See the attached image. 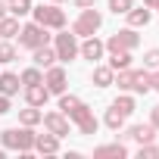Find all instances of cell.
<instances>
[{"instance_id":"cell-32","label":"cell","mask_w":159,"mask_h":159,"mask_svg":"<svg viewBox=\"0 0 159 159\" xmlns=\"http://www.w3.org/2000/svg\"><path fill=\"white\" fill-rule=\"evenodd\" d=\"M150 125L159 131V106H153V116H150Z\"/></svg>"},{"instance_id":"cell-31","label":"cell","mask_w":159,"mask_h":159,"mask_svg":"<svg viewBox=\"0 0 159 159\" xmlns=\"http://www.w3.org/2000/svg\"><path fill=\"white\" fill-rule=\"evenodd\" d=\"M3 112H10V97L0 94V116H3Z\"/></svg>"},{"instance_id":"cell-6","label":"cell","mask_w":159,"mask_h":159,"mask_svg":"<svg viewBox=\"0 0 159 159\" xmlns=\"http://www.w3.org/2000/svg\"><path fill=\"white\" fill-rule=\"evenodd\" d=\"M31 13H34V22L44 28H56V31L66 28V13L59 7H31Z\"/></svg>"},{"instance_id":"cell-37","label":"cell","mask_w":159,"mask_h":159,"mask_svg":"<svg viewBox=\"0 0 159 159\" xmlns=\"http://www.w3.org/2000/svg\"><path fill=\"white\" fill-rule=\"evenodd\" d=\"M0 159H3V150H0Z\"/></svg>"},{"instance_id":"cell-16","label":"cell","mask_w":159,"mask_h":159,"mask_svg":"<svg viewBox=\"0 0 159 159\" xmlns=\"http://www.w3.org/2000/svg\"><path fill=\"white\" fill-rule=\"evenodd\" d=\"M125 137H131V140H137V143H153L156 128H153V125H131Z\"/></svg>"},{"instance_id":"cell-7","label":"cell","mask_w":159,"mask_h":159,"mask_svg":"<svg viewBox=\"0 0 159 159\" xmlns=\"http://www.w3.org/2000/svg\"><path fill=\"white\" fill-rule=\"evenodd\" d=\"M140 44V38L134 34V28H125V31H116L109 41H106V50L116 53V50H134Z\"/></svg>"},{"instance_id":"cell-5","label":"cell","mask_w":159,"mask_h":159,"mask_svg":"<svg viewBox=\"0 0 159 159\" xmlns=\"http://www.w3.org/2000/svg\"><path fill=\"white\" fill-rule=\"evenodd\" d=\"M100 25H103V16H100L94 7H88V10H81V16L75 19L72 34H75V38H91V34H94Z\"/></svg>"},{"instance_id":"cell-2","label":"cell","mask_w":159,"mask_h":159,"mask_svg":"<svg viewBox=\"0 0 159 159\" xmlns=\"http://www.w3.org/2000/svg\"><path fill=\"white\" fill-rule=\"evenodd\" d=\"M0 140H3V147H10V150H19L22 156H28V153L34 150V131H31L28 125L0 131Z\"/></svg>"},{"instance_id":"cell-22","label":"cell","mask_w":159,"mask_h":159,"mask_svg":"<svg viewBox=\"0 0 159 159\" xmlns=\"http://www.w3.org/2000/svg\"><path fill=\"white\" fill-rule=\"evenodd\" d=\"M41 116H44V112H41L38 106H28V109H22V112H19V122H22V125H28V128H34V125L41 122Z\"/></svg>"},{"instance_id":"cell-33","label":"cell","mask_w":159,"mask_h":159,"mask_svg":"<svg viewBox=\"0 0 159 159\" xmlns=\"http://www.w3.org/2000/svg\"><path fill=\"white\" fill-rule=\"evenodd\" d=\"M150 88H153V91H159V69L150 75Z\"/></svg>"},{"instance_id":"cell-13","label":"cell","mask_w":159,"mask_h":159,"mask_svg":"<svg viewBox=\"0 0 159 159\" xmlns=\"http://www.w3.org/2000/svg\"><path fill=\"white\" fill-rule=\"evenodd\" d=\"M47 97H50V91L44 88V81H41V84H28V88H25V103H28V106H44V103H47Z\"/></svg>"},{"instance_id":"cell-38","label":"cell","mask_w":159,"mask_h":159,"mask_svg":"<svg viewBox=\"0 0 159 159\" xmlns=\"http://www.w3.org/2000/svg\"><path fill=\"white\" fill-rule=\"evenodd\" d=\"M56 3H59V0H56Z\"/></svg>"},{"instance_id":"cell-14","label":"cell","mask_w":159,"mask_h":159,"mask_svg":"<svg viewBox=\"0 0 159 159\" xmlns=\"http://www.w3.org/2000/svg\"><path fill=\"white\" fill-rule=\"evenodd\" d=\"M128 156V147L125 143H106V147H97L94 150V159H125Z\"/></svg>"},{"instance_id":"cell-25","label":"cell","mask_w":159,"mask_h":159,"mask_svg":"<svg viewBox=\"0 0 159 159\" xmlns=\"http://www.w3.org/2000/svg\"><path fill=\"white\" fill-rule=\"evenodd\" d=\"M10 13L19 19V16H25V13H31V0H13L10 3Z\"/></svg>"},{"instance_id":"cell-28","label":"cell","mask_w":159,"mask_h":159,"mask_svg":"<svg viewBox=\"0 0 159 159\" xmlns=\"http://www.w3.org/2000/svg\"><path fill=\"white\" fill-rule=\"evenodd\" d=\"M143 66L147 69H159V47H153V50L143 53Z\"/></svg>"},{"instance_id":"cell-17","label":"cell","mask_w":159,"mask_h":159,"mask_svg":"<svg viewBox=\"0 0 159 159\" xmlns=\"http://www.w3.org/2000/svg\"><path fill=\"white\" fill-rule=\"evenodd\" d=\"M19 75H13V72H0V94H7V97H13V94H19Z\"/></svg>"},{"instance_id":"cell-8","label":"cell","mask_w":159,"mask_h":159,"mask_svg":"<svg viewBox=\"0 0 159 159\" xmlns=\"http://www.w3.org/2000/svg\"><path fill=\"white\" fill-rule=\"evenodd\" d=\"M56 59H62V62H69V59H75L78 56V41H75V34H69V31H62V34H56Z\"/></svg>"},{"instance_id":"cell-1","label":"cell","mask_w":159,"mask_h":159,"mask_svg":"<svg viewBox=\"0 0 159 159\" xmlns=\"http://www.w3.org/2000/svg\"><path fill=\"white\" fill-rule=\"evenodd\" d=\"M59 112H62L69 122H75L81 134H97V119H94V112L78 100V97L59 94Z\"/></svg>"},{"instance_id":"cell-15","label":"cell","mask_w":159,"mask_h":159,"mask_svg":"<svg viewBox=\"0 0 159 159\" xmlns=\"http://www.w3.org/2000/svg\"><path fill=\"white\" fill-rule=\"evenodd\" d=\"M125 16H128V25H131V28H140V25H150L153 10H150V7H131Z\"/></svg>"},{"instance_id":"cell-11","label":"cell","mask_w":159,"mask_h":159,"mask_svg":"<svg viewBox=\"0 0 159 159\" xmlns=\"http://www.w3.org/2000/svg\"><path fill=\"white\" fill-rule=\"evenodd\" d=\"M103 50H106V44H103V41H97L94 34H91V38H84V44L78 47V53H81L84 59H91V62L103 59Z\"/></svg>"},{"instance_id":"cell-10","label":"cell","mask_w":159,"mask_h":159,"mask_svg":"<svg viewBox=\"0 0 159 159\" xmlns=\"http://www.w3.org/2000/svg\"><path fill=\"white\" fill-rule=\"evenodd\" d=\"M44 88L50 91V94H66V69H59V66H50L47 69V75H44Z\"/></svg>"},{"instance_id":"cell-39","label":"cell","mask_w":159,"mask_h":159,"mask_svg":"<svg viewBox=\"0 0 159 159\" xmlns=\"http://www.w3.org/2000/svg\"><path fill=\"white\" fill-rule=\"evenodd\" d=\"M156 10H159V7H156Z\"/></svg>"},{"instance_id":"cell-34","label":"cell","mask_w":159,"mask_h":159,"mask_svg":"<svg viewBox=\"0 0 159 159\" xmlns=\"http://www.w3.org/2000/svg\"><path fill=\"white\" fill-rule=\"evenodd\" d=\"M72 3H75V7H81V10H88V7L97 3V0H72Z\"/></svg>"},{"instance_id":"cell-30","label":"cell","mask_w":159,"mask_h":159,"mask_svg":"<svg viewBox=\"0 0 159 159\" xmlns=\"http://www.w3.org/2000/svg\"><path fill=\"white\" fill-rule=\"evenodd\" d=\"M159 156V147H153V143H140V159H156Z\"/></svg>"},{"instance_id":"cell-26","label":"cell","mask_w":159,"mask_h":159,"mask_svg":"<svg viewBox=\"0 0 159 159\" xmlns=\"http://www.w3.org/2000/svg\"><path fill=\"white\" fill-rule=\"evenodd\" d=\"M19 53H16V47L10 44V41H3V44H0V62H13Z\"/></svg>"},{"instance_id":"cell-23","label":"cell","mask_w":159,"mask_h":159,"mask_svg":"<svg viewBox=\"0 0 159 159\" xmlns=\"http://www.w3.org/2000/svg\"><path fill=\"white\" fill-rule=\"evenodd\" d=\"M19 81H22L25 88H28V84H41V81H44V75H41L38 66H31V69H25V72L19 75Z\"/></svg>"},{"instance_id":"cell-19","label":"cell","mask_w":159,"mask_h":159,"mask_svg":"<svg viewBox=\"0 0 159 159\" xmlns=\"http://www.w3.org/2000/svg\"><path fill=\"white\" fill-rule=\"evenodd\" d=\"M109 69H112V72L131 69V50H116V53H109Z\"/></svg>"},{"instance_id":"cell-18","label":"cell","mask_w":159,"mask_h":159,"mask_svg":"<svg viewBox=\"0 0 159 159\" xmlns=\"http://www.w3.org/2000/svg\"><path fill=\"white\" fill-rule=\"evenodd\" d=\"M53 62H56V50H50L47 44L34 50V66H38V69H50Z\"/></svg>"},{"instance_id":"cell-20","label":"cell","mask_w":159,"mask_h":159,"mask_svg":"<svg viewBox=\"0 0 159 159\" xmlns=\"http://www.w3.org/2000/svg\"><path fill=\"white\" fill-rule=\"evenodd\" d=\"M16 34H19V19H16V16H3V19H0V38L10 41V38H16Z\"/></svg>"},{"instance_id":"cell-9","label":"cell","mask_w":159,"mask_h":159,"mask_svg":"<svg viewBox=\"0 0 159 159\" xmlns=\"http://www.w3.org/2000/svg\"><path fill=\"white\" fill-rule=\"evenodd\" d=\"M41 122H44V128H47L50 134H56V137L72 134V125H69V119H66L62 112H47V116H41Z\"/></svg>"},{"instance_id":"cell-36","label":"cell","mask_w":159,"mask_h":159,"mask_svg":"<svg viewBox=\"0 0 159 159\" xmlns=\"http://www.w3.org/2000/svg\"><path fill=\"white\" fill-rule=\"evenodd\" d=\"M143 7H150V10H156V7H159V0H143Z\"/></svg>"},{"instance_id":"cell-27","label":"cell","mask_w":159,"mask_h":159,"mask_svg":"<svg viewBox=\"0 0 159 159\" xmlns=\"http://www.w3.org/2000/svg\"><path fill=\"white\" fill-rule=\"evenodd\" d=\"M112 106H116V109H119L122 116H131V112H134V100H131V97H119V100H116Z\"/></svg>"},{"instance_id":"cell-29","label":"cell","mask_w":159,"mask_h":159,"mask_svg":"<svg viewBox=\"0 0 159 159\" xmlns=\"http://www.w3.org/2000/svg\"><path fill=\"white\" fill-rule=\"evenodd\" d=\"M131 7H134V0H109V10H112L116 16H119V13H128Z\"/></svg>"},{"instance_id":"cell-35","label":"cell","mask_w":159,"mask_h":159,"mask_svg":"<svg viewBox=\"0 0 159 159\" xmlns=\"http://www.w3.org/2000/svg\"><path fill=\"white\" fill-rule=\"evenodd\" d=\"M7 13H10V7H7V0H0V19H3Z\"/></svg>"},{"instance_id":"cell-24","label":"cell","mask_w":159,"mask_h":159,"mask_svg":"<svg viewBox=\"0 0 159 159\" xmlns=\"http://www.w3.org/2000/svg\"><path fill=\"white\" fill-rule=\"evenodd\" d=\"M125 119H128V116H122L116 106H109V109H106V125H109L112 131H119V128L125 125Z\"/></svg>"},{"instance_id":"cell-3","label":"cell","mask_w":159,"mask_h":159,"mask_svg":"<svg viewBox=\"0 0 159 159\" xmlns=\"http://www.w3.org/2000/svg\"><path fill=\"white\" fill-rule=\"evenodd\" d=\"M112 84H119V91H134V94H147L150 88V72H134V69H122L119 78H112Z\"/></svg>"},{"instance_id":"cell-12","label":"cell","mask_w":159,"mask_h":159,"mask_svg":"<svg viewBox=\"0 0 159 159\" xmlns=\"http://www.w3.org/2000/svg\"><path fill=\"white\" fill-rule=\"evenodd\" d=\"M34 150L41 156H53L59 150V137L56 134H34Z\"/></svg>"},{"instance_id":"cell-21","label":"cell","mask_w":159,"mask_h":159,"mask_svg":"<svg viewBox=\"0 0 159 159\" xmlns=\"http://www.w3.org/2000/svg\"><path fill=\"white\" fill-rule=\"evenodd\" d=\"M112 78H116V72H112L109 66H97V69H94V84H97V88H109Z\"/></svg>"},{"instance_id":"cell-4","label":"cell","mask_w":159,"mask_h":159,"mask_svg":"<svg viewBox=\"0 0 159 159\" xmlns=\"http://www.w3.org/2000/svg\"><path fill=\"white\" fill-rule=\"evenodd\" d=\"M44 44H50V34H47V28H44V25L28 22V25H22V28H19V47L38 50V47H44Z\"/></svg>"}]
</instances>
